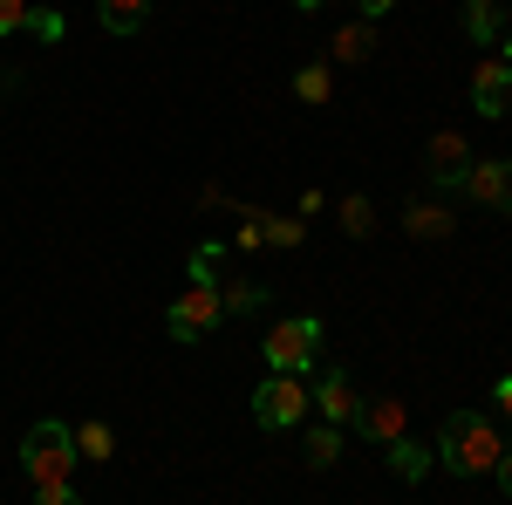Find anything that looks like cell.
Masks as SVG:
<instances>
[{"mask_svg": "<svg viewBox=\"0 0 512 505\" xmlns=\"http://www.w3.org/2000/svg\"><path fill=\"white\" fill-rule=\"evenodd\" d=\"M21 465L35 478V499H62V492H76V424H62V417H41L28 437H21Z\"/></svg>", "mask_w": 512, "mask_h": 505, "instance_id": "1", "label": "cell"}, {"mask_svg": "<svg viewBox=\"0 0 512 505\" xmlns=\"http://www.w3.org/2000/svg\"><path fill=\"white\" fill-rule=\"evenodd\" d=\"M437 458H444L451 471H465V478H478V471H492L499 458H506V437H499V424H492V417L458 410L451 424L437 430Z\"/></svg>", "mask_w": 512, "mask_h": 505, "instance_id": "2", "label": "cell"}, {"mask_svg": "<svg viewBox=\"0 0 512 505\" xmlns=\"http://www.w3.org/2000/svg\"><path fill=\"white\" fill-rule=\"evenodd\" d=\"M315 355H321V321H315V314H287V321L267 328V362H274V369L301 376Z\"/></svg>", "mask_w": 512, "mask_h": 505, "instance_id": "3", "label": "cell"}, {"mask_svg": "<svg viewBox=\"0 0 512 505\" xmlns=\"http://www.w3.org/2000/svg\"><path fill=\"white\" fill-rule=\"evenodd\" d=\"M301 417H308V389H301V376L274 369L267 383L253 389V424L260 430H294Z\"/></svg>", "mask_w": 512, "mask_h": 505, "instance_id": "4", "label": "cell"}, {"mask_svg": "<svg viewBox=\"0 0 512 505\" xmlns=\"http://www.w3.org/2000/svg\"><path fill=\"white\" fill-rule=\"evenodd\" d=\"M219 314H226V301H219V287H185L178 301H171V314H164V328H171V342H198V335H212L219 328Z\"/></svg>", "mask_w": 512, "mask_h": 505, "instance_id": "5", "label": "cell"}, {"mask_svg": "<svg viewBox=\"0 0 512 505\" xmlns=\"http://www.w3.org/2000/svg\"><path fill=\"white\" fill-rule=\"evenodd\" d=\"M472 103H478V117H506L512 110V62H478L472 69Z\"/></svg>", "mask_w": 512, "mask_h": 505, "instance_id": "6", "label": "cell"}, {"mask_svg": "<svg viewBox=\"0 0 512 505\" xmlns=\"http://www.w3.org/2000/svg\"><path fill=\"white\" fill-rule=\"evenodd\" d=\"M458 185H465L485 212H512V164H499V157H492V164H465Z\"/></svg>", "mask_w": 512, "mask_h": 505, "instance_id": "7", "label": "cell"}, {"mask_svg": "<svg viewBox=\"0 0 512 505\" xmlns=\"http://www.w3.org/2000/svg\"><path fill=\"white\" fill-rule=\"evenodd\" d=\"M424 164H431L437 185H458V178H465V164H472V151H465V137H458V130H437L431 151H424Z\"/></svg>", "mask_w": 512, "mask_h": 505, "instance_id": "8", "label": "cell"}, {"mask_svg": "<svg viewBox=\"0 0 512 505\" xmlns=\"http://www.w3.org/2000/svg\"><path fill=\"white\" fill-rule=\"evenodd\" d=\"M315 410L321 417H328V424L342 430V424H355V417H362V403H355V383L349 376H342V369H328V383L315 389Z\"/></svg>", "mask_w": 512, "mask_h": 505, "instance_id": "9", "label": "cell"}, {"mask_svg": "<svg viewBox=\"0 0 512 505\" xmlns=\"http://www.w3.org/2000/svg\"><path fill=\"white\" fill-rule=\"evenodd\" d=\"M355 424H362V437H376V444H396L410 417H403V403H396V396H383V403H369V410H362Z\"/></svg>", "mask_w": 512, "mask_h": 505, "instance_id": "10", "label": "cell"}, {"mask_svg": "<svg viewBox=\"0 0 512 505\" xmlns=\"http://www.w3.org/2000/svg\"><path fill=\"white\" fill-rule=\"evenodd\" d=\"M465 28H472V41H506L512 14L499 7V0H472V7H465Z\"/></svg>", "mask_w": 512, "mask_h": 505, "instance_id": "11", "label": "cell"}, {"mask_svg": "<svg viewBox=\"0 0 512 505\" xmlns=\"http://www.w3.org/2000/svg\"><path fill=\"white\" fill-rule=\"evenodd\" d=\"M431 458H437L431 444H410V437H396V444H390V471L403 478V485H417V478L431 471Z\"/></svg>", "mask_w": 512, "mask_h": 505, "instance_id": "12", "label": "cell"}, {"mask_svg": "<svg viewBox=\"0 0 512 505\" xmlns=\"http://www.w3.org/2000/svg\"><path fill=\"white\" fill-rule=\"evenodd\" d=\"M144 14H151V0H96V21H103L110 35H130V28H144Z\"/></svg>", "mask_w": 512, "mask_h": 505, "instance_id": "13", "label": "cell"}, {"mask_svg": "<svg viewBox=\"0 0 512 505\" xmlns=\"http://www.w3.org/2000/svg\"><path fill=\"white\" fill-rule=\"evenodd\" d=\"M369 48H376V28H369V21L335 28V62H369Z\"/></svg>", "mask_w": 512, "mask_h": 505, "instance_id": "14", "label": "cell"}, {"mask_svg": "<svg viewBox=\"0 0 512 505\" xmlns=\"http://www.w3.org/2000/svg\"><path fill=\"white\" fill-rule=\"evenodd\" d=\"M294 96H301L308 110H321V103L335 96V76H328V62H308V69L294 76Z\"/></svg>", "mask_w": 512, "mask_h": 505, "instance_id": "15", "label": "cell"}, {"mask_svg": "<svg viewBox=\"0 0 512 505\" xmlns=\"http://www.w3.org/2000/svg\"><path fill=\"white\" fill-rule=\"evenodd\" d=\"M403 226H410L417 239H444V233H451V212H444V205H424V198H417V205L403 212Z\"/></svg>", "mask_w": 512, "mask_h": 505, "instance_id": "16", "label": "cell"}, {"mask_svg": "<svg viewBox=\"0 0 512 505\" xmlns=\"http://www.w3.org/2000/svg\"><path fill=\"white\" fill-rule=\"evenodd\" d=\"M110 451H117L110 424H76V458H110Z\"/></svg>", "mask_w": 512, "mask_h": 505, "instance_id": "17", "label": "cell"}, {"mask_svg": "<svg viewBox=\"0 0 512 505\" xmlns=\"http://www.w3.org/2000/svg\"><path fill=\"white\" fill-rule=\"evenodd\" d=\"M335 458H342V430L335 424L308 430V465H335Z\"/></svg>", "mask_w": 512, "mask_h": 505, "instance_id": "18", "label": "cell"}, {"mask_svg": "<svg viewBox=\"0 0 512 505\" xmlns=\"http://www.w3.org/2000/svg\"><path fill=\"white\" fill-rule=\"evenodd\" d=\"M219 253H226L219 239H205V246L192 253V280H198V287H219Z\"/></svg>", "mask_w": 512, "mask_h": 505, "instance_id": "19", "label": "cell"}, {"mask_svg": "<svg viewBox=\"0 0 512 505\" xmlns=\"http://www.w3.org/2000/svg\"><path fill=\"white\" fill-rule=\"evenodd\" d=\"M260 233L274 239V246H301V219H274V212H260Z\"/></svg>", "mask_w": 512, "mask_h": 505, "instance_id": "20", "label": "cell"}, {"mask_svg": "<svg viewBox=\"0 0 512 505\" xmlns=\"http://www.w3.org/2000/svg\"><path fill=\"white\" fill-rule=\"evenodd\" d=\"M28 28H35L41 41H62V35H69V21H62L55 7H35V14H28Z\"/></svg>", "mask_w": 512, "mask_h": 505, "instance_id": "21", "label": "cell"}, {"mask_svg": "<svg viewBox=\"0 0 512 505\" xmlns=\"http://www.w3.org/2000/svg\"><path fill=\"white\" fill-rule=\"evenodd\" d=\"M342 226H349V233H369V226H376L369 198H342Z\"/></svg>", "mask_w": 512, "mask_h": 505, "instance_id": "22", "label": "cell"}, {"mask_svg": "<svg viewBox=\"0 0 512 505\" xmlns=\"http://www.w3.org/2000/svg\"><path fill=\"white\" fill-rule=\"evenodd\" d=\"M28 14H35L28 0H0V35H14V28H28Z\"/></svg>", "mask_w": 512, "mask_h": 505, "instance_id": "23", "label": "cell"}, {"mask_svg": "<svg viewBox=\"0 0 512 505\" xmlns=\"http://www.w3.org/2000/svg\"><path fill=\"white\" fill-rule=\"evenodd\" d=\"M499 417L512 424V376H499Z\"/></svg>", "mask_w": 512, "mask_h": 505, "instance_id": "24", "label": "cell"}, {"mask_svg": "<svg viewBox=\"0 0 512 505\" xmlns=\"http://www.w3.org/2000/svg\"><path fill=\"white\" fill-rule=\"evenodd\" d=\"M396 0H362V21H376V14H390Z\"/></svg>", "mask_w": 512, "mask_h": 505, "instance_id": "25", "label": "cell"}, {"mask_svg": "<svg viewBox=\"0 0 512 505\" xmlns=\"http://www.w3.org/2000/svg\"><path fill=\"white\" fill-rule=\"evenodd\" d=\"M492 471H499V485H506V492H512V451H506V458H499V465H492Z\"/></svg>", "mask_w": 512, "mask_h": 505, "instance_id": "26", "label": "cell"}, {"mask_svg": "<svg viewBox=\"0 0 512 505\" xmlns=\"http://www.w3.org/2000/svg\"><path fill=\"white\" fill-rule=\"evenodd\" d=\"M35 505H82V499H76V492H62V499H35Z\"/></svg>", "mask_w": 512, "mask_h": 505, "instance_id": "27", "label": "cell"}, {"mask_svg": "<svg viewBox=\"0 0 512 505\" xmlns=\"http://www.w3.org/2000/svg\"><path fill=\"white\" fill-rule=\"evenodd\" d=\"M499 62H512V28H506V41H499Z\"/></svg>", "mask_w": 512, "mask_h": 505, "instance_id": "28", "label": "cell"}, {"mask_svg": "<svg viewBox=\"0 0 512 505\" xmlns=\"http://www.w3.org/2000/svg\"><path fill=\"white\" fill-rule=\"evenodd\" d=\"M294 7H308V14H315V7H328V0H294Z\"/></svg>", "mask_w": 512, "mask_h": 505, "instance_id": "29", "label": "cell"}]
</instances>
